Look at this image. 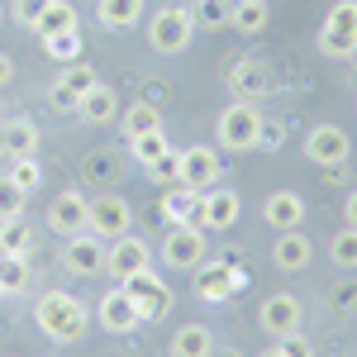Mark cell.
<instances>
[{
	"mask_svg": "<svg viewBox=\"0 0 357 357\" xmlns=\"http://www.w3.org/2000/svg\"><path fill=\"white\" fill-rule=\"evenodd\" d=\"M33 324L43 338H53V343H82L86 333V305L72 296V291H43L38 305H33Z\"/></svg>",
	"mask_w": 357,
	"mask_h": 357,
	"instance_id": "1",
	"label": "cell"
},
{
	"mask_svg": "<svg viewBox=\"0 0 357 357\" xmlns=\"http://www.w3.org/2000/svg\"><path fill=\"white\" fill-rule=\"evenodd\" d=\"M257 129H262V110L252 100H234L215 119V148L220 153H252L257 148Z\"/></svg>",
	"mask_w": 357,
	"mask_h": 357,
	"instance_id": "2",
	"label": "cell"
},
{
	"mask_svg": "<svg viewBox=\"0 0 357 357\" xmlns=\"http://www.w3.org/2000/svg\"><path fill=\"white\" fill-rule=\"evenodd\" d=\"M195 38V15L186 5H162L153 20H148V48L158 57H176L186 53Z\"/></svg>",
	"mask_w": 357,
	"mask_h": 357,
	"instance_id": "3",
	"label": "cell"
},
{
	"mask_svg": "<svg viewBox=\"0 0 357 357\" xmlns=\"http://www.w3.org/2000/svg\"><path fill=\"white\" fill-rule=\"evenodd\" d=\"M205 257H210L205 224H172V229H167V238H162V267H172V272H195Z\"/></svg>",
	"mask_w": 357,
	"mask_h": 357,
	"instance_id": "4",
	"label": "cell"
},
{
	"mask_svg": "<svg viewBox=\"0 0 357 357\" xmlns=\"http://www.w3.org/2000/svg\"><path fill=\"white\" fill-rule=\"evenodd\" d=\"M319 53L324 57H353L357 53V0H333L324 29H319Z\"/></svg>",
	"mask_w": 357,
	"mask_h": 357,
	"instance_id": "5",
	"label": "cell"
},
{
	"mask_svg": "<svg viewBox=\"0 0 357 357\" xmlns=\"http://www.w3.org/2000/svg\"><path fill=\"white\" fill-rule=\"evenodd\" d=\"M134 229V210H129V200L114 191H100L91 195V220H86V234H96L100 243H114V238H124Z\"/></svg>",
	"mask_w": 357,
	"mask_h": 357,
	"instance_id": "6",
	"label": "cell"
},
{
	"mask_svg": "<svg viewBox=\"0 0 357 357\" xmlns=\"http://www.w3.org/2000/svg\"><path fill=\"white\" fill-rule=\"evenodd\" d=\"M220 148L215 143H191V148H181V167H176V186H186V191H210L215 181H220Z\"/></svg>",
	"mask_w": 357,
	"mask_h": 357,
	"instance_id": "7",
	"label": "cell"
},
{
	"mask_svg": "<svg viewBox=\"0 0 357 357\" xmlns=\"http://www.w3.org/2000/svg\"><path fill=\"white\" fill-rule=\"evenodd\" d=\"M301 314H305L301 296H291V291H272L267 301L257 305V329L267 333V338L296 333V329H301Z\"/></svg>",
	"mask_w": 357,
	"mask_h": 357,
	"instance_id": "8",
	"label": "cell"
},
{
	"mask_svg": "<svg viewBox=\"0 0 357 357\" xmlns=\"http://www.w3.org/2000/svg\"><path fill=\"white\" fill-rule=\"evenodd\" d=\"M91 86H100V72H96L91 62H67L62 77L48 86V105H53V110H77Z\"/></svg>",
	"mask_w": 357,
	"mask_h": 357,
	"instance_id": "9",
	"label": "cell"
},
{
	"mask_svg": "<svg viewBox=\"0 0 357 357\" xmlns=\"http://www.w3.org/2000/svg\"><path fill=\"white\" fill-rule=\"evenodd\" d=\"M238 286H243V272H238V267H229V257H215V262L205 257V262L195 267V296H200V301L224 305Z\"/></svg>",
	"mask_w": 357,
	"mask_h": 357,
	"instance_id": "10",
	"label": "cell"
},
{
	"mask_svg": "<svg viewBox=\"0 0 357 357\" xmlns=\"http://www.w3.org/2000/svg\"><path fill=\"white\" fill-rule=\"evenodd\" d=\"M348 153H353V143L338 124H314L305 134V158L314 167H348Z\"/></svg>",
	"mask_w": 357,
	"mask_h": 357,
	"instance_id": "11",
	"label": "cell"
},
{
	"mask_svg": "<svg viewBox=\"0 0 357 357\" xmlns=\"http://www.w3.org/2000/svg\"><path fill=\"white\" fill-rule=\"evenodd\" d=\"M86 220H91V195L86 191L53 195V205H48V229H53V234L77 238V234H86Z\"/></svg>",
	"mask_w": 357,
	"mask_h": 357,
	"instance_id": "12",
	"label": "cell"
},
{
	"mask_svg": "<svg viewBox=\"0 0 357 357\" xmlns=\"http://www.w3.org/2000/svg\"><path fill=\"white\" fill-rule=\"evenodd\" d=\"M272 67L262 62V57H243V62H234V72H229V91L238 96V100H262V96H272Z\"/></svg>",
	"mask_w": 357,
	"mask_h": 357,
	"instance_id": "13",
	"label": "cell"
},
{
	"mask_svg": "<svg viewBox=\"0 0 357 357\" xmlns=\"http://www.w3.org/2000/svg\"><path fill=\"white\" fill-rule=\"evenodd\" d=\"M143 267H153V252H148V243H143V238L124 234V238L105 243V272H114V281L143 272Z\"/></svg>",
	"mask_w": 357,
	"mask_h": 357,
	"instance_id": "14",
	"label": "cell"
},
{
	"mask_svg": "<svg viewBox=\"0 0 357 357\" xmlns=\"http://www.w3.org/2000/svg\"><path fill=\"white\" fill-rule=\"evenodd\" d=\"M62 267H67L72 276L105 272V243H100L96 234H77V238H67V248H62Z\"/></svg>",
	"mask_w": 357,
	"mask_h": 357,
	"instance_id": "15",
	"label": "cell"
},
{
	"mask_svg": "<svg viewBox=\"0 0 357 357\" xmlns=\"http://www.w3.org/2000/svg\"><path fill=\"white\" fill-rule=\"evenodd\" d=\"M262 220H267V229H301L305 224V195L301 191H272L267 200H262Z\"/></svg>",
	"mask_w": 357,
	"mask_h": 357,
	"instance_id": "16",
	"label": "cell"
},
{
	"mask_svg": "<svg viewBox=\"0 0 357 357\" xmlns=\"http://www.w3.org/2000/svg\"><path fill=\"white\" fill-rule=\"evenodd\" d=\"M33 153H38V124L24 114L5 119L0 124V158L10 162V158H33Z\"/></svg>",
	"mask_w": 357,
	"mask_h": 357,
	"instance_id": "17",
	"label": "cell"
},
{
	"mask_svg": "<svg viewBox=\"0 0 357 357\" xmlns=\"http://www.w3.org/2000/svg\"><path fill=\"white\" fill-rule=\"evenodd\" d=\"M96 319H100V329H110V333L138 329V310H134V301H129L119 286H110V291L100 296V305H96Z\"/></svg>",
	"mask_w": 357,
	"mask_h": 357,
	"instance_id": "18",
	"label": "cell"
},
{
	"mask_svg": "<svg viewBox=\"0 0 357 357\" xmlns=\"http://www.w3.org/2000/svg\"><path fill=\"white\" fill-rule=\"evenodd\" d=\"M238 215H243L238 191H205L200 195V224L205 229H234Z\"/></svg>",
	"mask_w": 357,
	"mask_h": 357,
	"instance_id": "19",
	"label": "cell"
},
{
	"mask_svg": "<svg viewBox=\"0 0 357 357\" xmlns=\"http://www.w3.org/2000/svg\"><path fill=\"white\" fill-rule=\"evenodd\" d=\"M310 257H314V243L305 238L301 229H286V234H276L272 262L281 267V272H305V267H310Z\"/></svg>",
	"mask_w": 357,
	"mask_h": 357,
	"instance_id": "20",
	"label": "cell"
},
{
	"mask_svg": "<svg viewBox=\"0 0 357 357\" xmlns=\"http://www.w3.org/2000/svg\"><path fill=\"white\" fill-rule=\"evenodd\" d=\"M77 114H82L86 124H110L114 114H119V96H114L105 82L91 86V91L82 96V105H77Z\"/></svg>",
	"mask_w": 357,
	"mask_h": 357,
	"instance_id": "21",
	"label": "cell"
},
{
	"mask_svg": "<svg viewBox=\"0 0 357 357\" xmlns=\"http://www.w3.org/2000/svg\"><path fill=\"white\" fill-rule=\"evenodd\" d=\"M82 181L86 186H100V191H114V181H119V158H114V148H96L82 167Z\"/></svg>",
	"mask_w": 357,
	"mask_h": 357,
	"instance_id": "22",
	"label": "cell"
},
{
	"mask_svg": "<svg viewBox=\"0 0 357 357\" xmlns=\"http://www.w3.org/2000/svg\"><path fill=\"white\" fill-rule=\"evenodd\" d=\"M215 353V333L205 324H181L172 333V357H210Z\"/></svg>",
	"mask_w": 357,
	"mask_h": 357,
	"instance_id": "23",
	"label": "cell"
},
{
	"mask_svg": "<svg viewBox=\"0 0 357 357\" xmlns=\"http://www.w3.org/2000/svg\"><path fill=\"white\" fill-rule=\"evenodd\" d=\"M72 29H82L77 5H72V0H53V5L43 10V20L33 24V33H38V38H53V33H72Z\"/></svg>",
	"mask_w": 357,
	"mask_h": 357,
	"instance_id": "24",
	"label": "cell"
},
{
	"mask_svg": "<svg viewBox=\"0 0 357 357\" xmlns=\"http://www.w3.org/2000/svg\"><path fill=\"white\" fill-rule=\"evenodd\" d=\"M96 20L105 29H134L143 20V0H96Z\"/></svg>",
	"mask_w": 357,
	"mask_h": 357,
	"instance_id": "25",
	"label": "cell"
},
{
	"mask_svg": "<svg viewBox=\"0 0 357 357\" xmlns=\"http://www.w3.org/2000/svg\"><path fill=\"white\" fill-rule=\"evenodd\" d=\"M119 124H124V138L158 134V129H162V110H158V105H148V100H138V105H129V110L119 114Z\"/></svg>",
	"mask_w": 357,
	"mask_h": 357,
	"instance_id": "26",
	"label": "cell"
},
{
	"mask_svg": "<svg viewBox=\"0 0 357 357\" xmlns=\"http://www.w3.org/2000/svg\"><path fill=\"white\" fill-rule=\"evenodd\" d=\"M162 210H167V220H172V224H200V191L176 186V191H167Z\"/></svg>",
	"mask_w": 357,
	"mask_h": 357,
	"instance_id": "27",
	"label": "cell"
},
{
	"mask_svg": "<svg viewBox=\"0 0 357 357\" xmlns=\"http://www.w3.org/2000/svg\"><path fill=\"white\" fill-rule=\"evenodd\" d=\"M134 310H138V324H158V319H167V310H172V291H167V281H158L153 291L134 296Z\"/></svg>",
	"mask_w": 357,
	"mask_h": 357,
	"instance_id": "28",
	"label": "cell"
},
{
	"mask_svg": "<svg viewBox=\"0 0 357 357\" xmlns=\"http://www.w3.org/2000/svg\"><path fill=\"white\" fill-rule=\"evenodd\" d=\"M267 15H272L267 0H234V20L229 24L238 29V33H262L267 29Z\"/></svg>",
	"mask_w": 357,
	"mask_h": 357,
	"instance_id": "29",
	"label": "cell"
},
{
	"mask_svg": "<svg viewBox=\"0 0 357 357\" xmlns=\"http://www.w3.org/2000/svg\"><path fill=\"white\" fill-rule=\"evenodd\" d=\"M43 43V53L53 57V62H82V48H86V38H82V29H72V33H53V38H38Z\"/></svg>",
	"mask_w": 357,
	"mask_h": 357,
	"instance_id": "30",
	"label": "cell"
},
{
	"mask_svg": "<svg viewBox=\"0 0 357 357\" xmlns=\"http://www.w3.org/2000/svg\"><path fill=\"white\" fill-rule=\"evenodd\" d=\"M29 248H33V229L24 220L0 224V257H29Z\"/></svg>",
	"mask_w": 357,
	"mask_h": 357,
	"instance_id": "31",
	"label": "cell"
},
{
	"mask_svg": "<svg viewBox=\"0 0 357 357\" xmlns=\"http://www.w3.org/2000/svg\"><path fill=\"white\" fill-rule=\"evenodd\" d=\"M29 291V257H0V296Z\"/></svg>",
	"mask_w": 357,
	"mask_h": 357,
	"instance_id": "32",
	"label": "cell"
},
{
	"mask_svg": "<svg viewBox=\"0 0 357 357\" xmlns=\"http://www.w3.org/2000/svg\"><path fill=\"white\" fill-rule=\"evenodd\" d=\"M5 176H10L20 191H38V181H43V162H38V153H33V158H10Z\"/></svg>",
	"mask_w": 357,
	"mask_h": 357,
	"instance_id": "33",
	"label": "cell"
},
{
	"mask_svg": "<svg viewBox=\"0 0 357 357\" xmlns=\"http://www.w3.org/2000/svg\"><path fill=\"white\" fill-rule=\"evenodd\" d=\"M129 153H134L143 167H153L162 153H172V143H167V129H158V134H138V138H129Z\"/></svg>",
	"mask_w": 357,
	"mask_h": 357,
	"instance_id": "34",
	"label": "cell"
},
{
	"mask_svg": "<svg viewBox=\"0 0 357 357\" xmlns=\"http://www.w3.org/2000/svg\"><path fill=\"white\" fill-rule=\"evenodd\" d=\"M329 257L333 267H343V272H357V229H338L329 238Z\"/></svg>",
	"mask_w": 357,
	"mask_h": 357,
	"instance_id": "35",
	"label": "cell"
},
{
	"mask_svg": "<svg viewBox=\"0 0 357 357\" xmlns=\"http://www.w3.org/2000/svg\"><path fill=\"white\" fill-rule=\"evenodd\" d=\"M24 205H29V191H20L10 176H0V224L24 220Z\"/></svg>",
	"mask_w": 357,
	"mask_h": 357,
	"instance_id": "36",
	"label": "cell"
},
{
	"mask_svg": "<svg viewBox=\"0 0 357 357\" xmlns=\"http://www.w3.org/2000/svg\"><path fill=\"white\" fill-rule=\"evenodd\" d=\"M195 24H205V29H220L234 20V0H195Z\"/></svg>",
	"mask_w": 357,
	"mask_h": 357,
	"instance_id": "37",
	"label": "cell"
},
{
	"mask_svg": "<svg viewBox=\"0 0 357 357\" xmlns=\"http://www.w3.org/2000/svg\"><path fill=\"white\" fill-rule=\"evenodd\" d=\"M53 0H10V20L15 24H24V29H33L38 20H43V10H48Z\"/></svg>",
	"mask_w": 357,
	"mask_h": 357,
	"instance_id": "38",
	"label": "cell"
},
{
	"mask_svg": "<svg viewBox=\"0 0 357 357\" xmlns=\"http://www.w3.org/2000/svg\"><path fill=\"white\" fill-rule=\"evenodd\" d=\"M281 143H286V124H281V119H272V114H262V129H257V148L276 153Z\"/></svg>",
	"mask_w": 357,
	"mask_h": 357,
	"instance_id": "39",
	"label": "cell"
},
{
	"mask_svg": "<svg viewBox=\"0 0 357 357\" xmlns=\"http://www.w3.org/2000/svg\"><path fill=\"white\" fill-rule=\"evenodd\" d=\"M272 348H276L281 357H314V348H310V338H305L301 329H296V333H281Z\"/></svg>",
	"mask_w": 357,
	"mask_h": 357,
	"instance_id": "40",
	"label": "cell"
},
{
	"mask_svg": "<svg viewBox=\"0 0 357 357\" xmlns=\"http://www.w3.org/2000/svg\"><path fill=\"white\" fill-rule=\"evenodd\" d=\"M176 167H181V153L172 148V153H162V158H158V162L148 167V172H153L158 181H176Z\"/></svg>",
	"mask_w": 357,
	"mask_h": 357,
	"instance_id": "41",
	"label": "cell"
},
{
	"mask_svg": "<svg viewBox=\"0 0 357 357\" xmlns=\"http://www.w3.org/2000/svg\"><path fill=\"white\" fill-rule=\"evenodd\" d=\"M329 301L338 305V310H343V301L353 305V301H357V286H353V281H343V286H333V296H329Z\"/></svg>",
	"mask_w": 357,
	"mask_h": 357,
	"instance_id": "42",
	"label": "cell"
},
{
	"mask_svg": "<svg viewBox=\"0 0 357 357\" xmlns=\"http://www.w3.org/2000/svg\"><path fill=\"white\" fill-rule=\"evenodd\" d=\"M343 224H348V229H357V186L348 191V200H343Z\"/></svg>",
	"mask_w": 357,
	"mask_h": 357,
	"instance_id": "43",
	"label": "cell"
},
{
	"mask_svg": "<svg viewBox=\"0 0 357 357\" xmlns=\"http://www.w3.org/2000/svg\"><path fill=\"white\" fill-rule=\"evenodd\" d=\"M10 82H15V57H10V53H0V91H5Z\"/></svg>",
	"mask_w": 357,
	"mask_h": 357,
	"instance_id": "44",
	"label": "cell"
},
{
	"mask_svg": "<svg viewBox=\"0 0 357 357\" xmlns=\"http://www.w3.org/2000/svg\"><path fill=\"white\" fill-rule=\"evenodd\" d=\"M162 96H167V86H162V82H148V86H143V100H148V105H158Z\"/></svg>",
	"mask_w": 357,
	"mask_h": 357,
	"instance_id": "45",
	"label": "cell"
},
{
	"mask_svg": "<svg viewBox=\"0 0 357 357\" xmlns=\"http://www.w3.org/2000/svg\"><path fill=\"white\" fill-rule=\"evenodd\" d=\"M257 357H281V353H276V348H267V353H257Z\"/></svg>",
	"mask_w": 357,
	"mask_h": 357,
	"instance_id": "46",
	"label": "cell"
},
{
	"mask_svg": "<svg viewBox=\"0 0 357 357\" xmlns=\"http://www.w3.org/2000/svg\"><path fill=\"white\" fill-rule=\"evenodd\" d=\"M229 357H238V353H229Z\"/></svg>",
	"mask_w": 357,
	"mask_h": 357,
	"instance_id": "47",
	"label": "cell"
},
{
	"mask_svg": "<svg viewBox=\"0 0 357 357\" xmlns=\"http://www.w3.org/2000/svg\"><path fill=\"white\" fill-rule=\"evenodd\" d=\"M353 105H357V96H353Z\"/></svg>",
	"mask_w": 357,
	"mask_h": 357,
	"instance_id": "48",
	"label": "cell"
},
{
	"mask_svg": "<svg viewBox=\"0 0 357 357\" xmlns=\"http://www.w3.org/2000/svg\"><path fill=\"white\" fill-rule=\"evenodd\" d=\"M267 5H272V0H267Z\"/></svg>",
	"mask_w": 357,
	"mask_h": 357,
	"instance_id": "49",
	"label": "cell"
}]
</instances>
